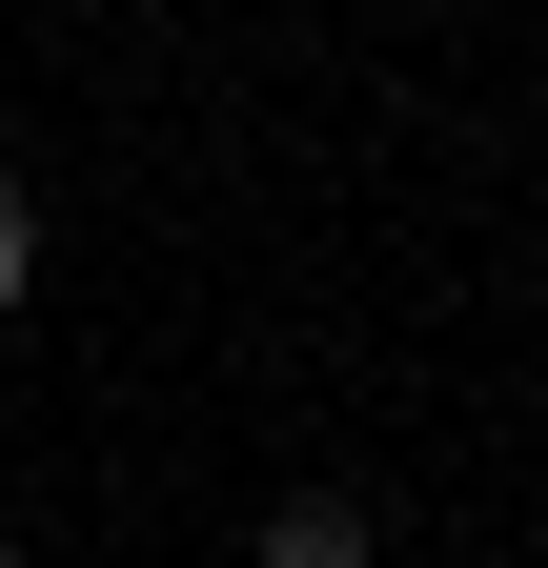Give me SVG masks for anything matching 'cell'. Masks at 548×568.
Instances as JSON below:
<instances>
[{"mask_svg":"<svg viewBox=\"0 0 548 568\" xmlns=\"http://www.w3.org/2000/svg\"><path fill=\"white\" fill-rule=\"evenodd\" d=\"M366 548H386L366 487H285V508H264V568H366Z\"/></svg>","mask_w":548,"mask_h":568,"instance_id":"1","label":"cell"},{"mask_svg":"<svg viewBox=\"0 0 548 568\" xmlns=\"http://www.w3.org/2000/svg\"><path fill=\"white\" fill-rule=\"evenodd\" d=\"M21 284H41V203L0 183V325H21Z\"/></svg>","mask_w":548,"mask_h":568,"instance_id":"2","label":"cell"},{"mask_svg":"<svg viewBox=\"0 0 548 568\" xmlns=\"http://www.w3.org/2000/svg\"><path fill=\"white\" fill-rule=\"evenodd\" d=\"M0 568H21V528H0Z\"/></svg>","mask_w":548,"mask_h":568,"instance_id":"3","label":"cell"}]
</instances>
